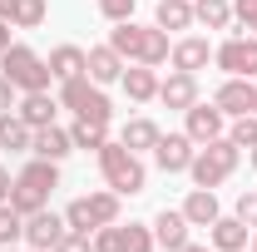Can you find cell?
Returning a JSON list of instances; mask_svg holds the SVG:
<instances>
[{
    "mask_svg": "<svg viewBox=\"0 0 257 252\" xmlns=\"http://www.w3.org/2000/svg\"><path fill=\"white\" fill-rule=\"evenodd\" d=\"M20 89H15V84H10V79H5V74H0V114H10V109H15V104H20Z\"/></svg>",
    "mask_w": 257,
    "mask_h": 252,
    "instance_id": "8d00e7d4",
    "label": "cell"
},
{
    "mask_svg": "<svg viewBox=\"0 0 257 252\" xmlns=\"http://www.w3.org/2000/svg\"><path fill=\"white\" fill-rule=\"evenodd\" d=\"M35 144V129L10 109V114H0V154H30Z\"/></svg>",
    "mask_w": 257,
    "mask_h": 252,
    "instance_id": "603a6c76",
    "label": "cell"
},
{
    "mask_svg": "<svg viewBox=\"0 0 257 252\" xmlns=\"http://www.w3.org/2000/svg\"><path fill=\"white\" fill-rule=\"evenodd\" d=\"M183 134L203 149V144H213V139H223V134H227V114L213 104V99H208V104L198 99L193 109H183Z\"/></svg>",
    "mask_w": 257,
    "mask_h": 252,
    "instance_id": "9c48e42d",
    "label": "cell"
},
{
    "mask_svg": "<svg viewBox=\"0 0 257 252\" xmlns=\"http://www.w3.org/2000/svg\"><path fill=\"white\" fill-rule=\"evenodd\" d=\"M252 84H257V79H237V74H227L223 84L213 89V104L223 109L227 119H237V114H252Z\"/></svg>",
    "mask_w": 257,
    "mask_h": 252,
    "instance_id": "e0dca14e",
    "label": "cell"
},
{
    "mask_svg": "<svg viewBox=\"0 0 257 252\" xmlns=\"http://www.w3.org/2000/svg\"><path fill=\"white\" fill-rule=\"evenodd\" d=\"M159 134L163 129L149 119V114H134L124 129H119V144L124 149H134V154H154V144H159Z\"/></svg>",
    "mask_w": 257,
    "mask_h": 252,
    "instance_id": "7402d4cb",
    "label": "cell"
},
{
    "mask_svg": "<svg viewBox=\"0 0 257 252\" xmlns=\"http://www.w3.org/2000/svg\"><path fill=\"white\" fill-rule=\"evenodd\" d=\"M227 139H232L237 149H257V114H237V119H227Z\"/></svg>",
    "mask_w": 257,
    "mask_h": 252,
    "instance_id": "f546056e",
    "label": "cell"
},
{
    "mask_svg": "<svg viewBox=\"0 0 257 252\" xmlns=\"http://www.w3.org/2000/svg\"><path fill=\"white\" fill-rule=\"evenodd\" d=\"M109 45L124 55V64H168V50H173V40L168 30L159 25H139V20H119L114 30H109Z\"/></svg>",
    "mask_w": 257,
    "mask_h": 252,
    "instance_id": "6da1fadb",
    "label": "cell"
},
{
    "mask_svg": "<svg viewBox=\"0 0 257 252\" xmlns=\"http://www.w3.org/2000/svg\"><path fill=\"white\" fill-rule=\"evenodd\" d=\"M10 188H15V173L0 163V203H10Z\"/></svg>",
    "mask_w": 257,
    "mask_h": 252,
    "instance_id": "74e56055",
    "label": "cell"
},
{
    "mask_svg": "<svg viewBox=\"0 0 257 252\" xmlns=\"http://www.w3.org/2000/svg\"><path fill=\"white\" fill-rule=\"evenodd\" d=\"M0 252H35V247H0Z\"/></svg>",
    "mask_w": 257,
    "mask_h": 252,
    "instance_id": "ee69618b",
    "label": "cell"
},
{
    "mask_svg": "<svg viewBox=\"0 0 257 252\" xmlns=\"http://www.w3.org/2000/svg\"><path fill=\"white\" fill-rule=\"evenodd\" d=\"M252 114H257V84H252Z\"/></svg>",
    "mask_w": 257,
    "mask_h": 252,
    "instance_id": "f6af8a7d",
    "label": "cell"
},
{
    "mask_svg": "<svg viewBox=\"0 0 257 252\" xmlns=\"http://www.w3.org/2000/svg\"><path fill=\"white\" fill-rule=\"evenodd\" d=\"M119 89L128 94V104H154L159 99V69L154 64H124Z\"/></svg>",
    "mask_w": 257,
    "mask_h": 252,
    "instance_id": "2e32d148",
    "label": "cell"
},
{
    "mask_svg": "<svg viewBox=\"0 0 257 252\" xmlns=\"http://www.w3.org/2000/svg\"><path fill=\"white\" fill-rule=\"evenodd\" d=\"M154 227L149 222H124V252H154Z\"/></svg>",
    "mask_w": 257,
    "mask_h": 252,
    "instance_id": "4dcf8cb0",
    "label": "cell"
},
{
    "mask_svg": "<svg viewBox=\"0 0 257 252\" xmlns=\"http://www.w3.org/2000/svg\"><path fill=\"white\" fill-rule=\"evenodd\" d=\"M60 188V163H50V158H35L15 173V188H10V208L15 213H40V208H50V193Z\"/></svg>",
    "mask_w": 257,
    "mask_h": 252,
    "instance_id": "3957f363",
    "label": "cell"
},
{
    "mask_svg": "<svg viewBox=\"0 0 257 252\" xmlns=\"http://www.w3.org/2000/svg\"><path fill=\"white\" fill-rule=\"evenodd\" d=\"M64 232H69L64 213L40 208V213H30V218H25V247H35V252H55V242H60Z\"/></svg>",
    "mask_w": 257,
    "mask_h": 252,
    "instance_id": "30bf717a",
    "label": "cell"
},
{
    "mask_svg": "<svg viewBox=\"0 0 257 252\" xmlns=\"http://www.w3.org/2000/svg\"><path fill=\"white\" fill-rule=\"evenodd\" d=\"M168 64H173V69H188V74L208 69V64H213V40H203V35H178L173 50H168Z\"/></svg>",
    "mask_w": 257,
    "mask_h": 252,
    "instance_id": "4fadbf2b",
    "label": "cell"
},
{
    "mask_svg": "<svg viewBox=\"0 0 257 252\" xmlns=\"http://www.w3.org/2000/svg\"><path fill=\"white\" fill-rule=\"evenodd\" d=\"M193 25H203V30H227V25H232V0H193Z\"/></svg>",
    "mask_w": 257,
    "mask_h": 252,
    "instance_id": "484cf974",
    "label": "cell"
},
{
    "mask_svg": "<svg viewBox=\"0 0 257 252\" xmlns=\"http://www.w3.org/2000/svg\"><path fill=\"white\" fill-rule=\"evenodd\" d=\"M55 252H94V237L89 232H64L60 242H55Z\"/></svg>",
    "mask_w": 257,
    "mask_h": 252,
    "instance_id": "e575fe53",
    "label": "cell"
},
{
    "mask_svg": "<svg viewBox=\"0 0 257 252\" xmlns=\"http://www.w3.org/2000/svg\"><path fill=\"white\" fill-rule=\"evenodd\" d=\"M247 35H257V20H252V25H247Z\"/></svg>",
    "mask_w": 257,
    "mask_h": 252,
    "instance_id": "bcb514c9",
    "label": "cell"
},
{
    "mask_svg": "<svg viewBox=\"0 0 257 252\" xmlns=\"http://www.w3.org/2000/svg\"><path fill=\"white\" fill-rule=\"evenodd\" d=\"M232 213H237V218L247 222V227H257V188H242V193H237Z\"/></svg>",
    "mask_w": 257,
    "mask_h": 252,
    "instance_id": "836d02e7",
    "label": "cell"
},
{
    "mask_svg": "<svg viewBox=\"0 0 257 252\" xmlns=\"http://www.w3.org/2000/svg\"><path fill=\"white\" fill-rule=\"evenodd\" d=\"M218 188H188V198H183V218L193 222V227H213L218 222Z\"/></svg>",
    "mask_w": 257,
    "mask_h": 252,
    "instance_id": "44dd1931",
    "label": "cell"
},
{
    "mask_svg": "<svg viewBox=\"0 0 257 252\" xmlns=\"http://www.w3.org/2000/svg\"><path fill=\"white\" fill-rule=\"evenodd\" d=\"M193 154H198V144H193L183 129H178V134H159V144H154V163H159V173H188Z\"/></svg>",
    "mask_w": 257,
    "mask_h": 252,
    "instance_id": "8fae6325",
    "label": "cell"
},
{
    "mask_svg": "<svg viewBox=\"0 0 257 252\" xmlns=\"http://www.w3.org/2000/svg\"><path fill=\"white\" fill-rule=\"evenodd\" d=\"M0 74L20 89V94H35V89H50L55 84V74H50V60L30 50V45H10L5 55H0Z\"/></svg>",
    "mask_w": 257,
    "mask_h": 252,
    "instance_id": "52a82bcc",
    "label": "cell"
},
{
    "mask_svg": "<svg viewBox=\"0 0 257 252\" xmlns=\"http://www.w3.org/2000/svg\"><path fill=\"white\" fill-rule=\"evenodd\" d=\"M232 20H237V25L247 30V25L257 20V0H232Z\"/></svg>",
    "mask_w": 257,
    "mask_h": 252,
    "instance_id": "d590c367",
    "label": "cell"
},
{
    "mask_svg": "<svg viewBox=\"0 0 257 252\" xmlns=\"http://www.w3.org/2000/svg\"><path fill=\"white\" fill-rule=\"evenodd\" d=\"M50 20V0H15V30H40Z\"/></svg>",
    "mask_w": 257,
    "mask_h": 252,
    "instance_id": "f1b7e54d",
    "label": "cell"
},
{
    "mask_svg": "<svg viewBox=\"0 0 257 252\" xmlns=\"http://www.w3.org/2000/svg\"><path fill=\"white\" fill-rule=\"evenodd\" d=\"M69 139H74V149H84V154H99V149L109 144V124H89V119H74V124H69Z\"/></svg>",
    "mask_w": 257,
    "mask_h": 252,
    "instance_id": "4316f807",
    "label": "cell"
},
{
    "mask_svg": "<svg viewBox=\"0 0 257 252\" xmlns=\"http://www.w3.org/2000/svg\"><path fill=\"white\" fill-rule=\"evenodd\" d=\"M30 154H35V158H50V163H64V158L74 154V139H69V129H60V124H45V129H35Z\"/></svg>",
    "mask_w": 257,
    "mask_h": 252,
    "instance_id": "d6986e66",
    "label": "cell"
},
{
    "mask_svg": "<svg viewBox=\"0 0 257 252\" xmlns=\"http://www.w3.org/2000/svg\"><path fill=\"white\" fill-rule=\"evenodd\" d=\"M15 114H20L30 129H45V124H55V114H60V99L50 94V89H35V94H20Z\"/></svg>",
    "mask_w": 257,
    "mask_h": 252,
    "instance_id": "ffe728a7",
    "label": "cell"
},
{
    "mask_svg": "<svg viewBox=\"0 0 257 252\" xmlns=\"http://www.w3.org/2000/svg\"><path fill=\"white\" fill-rule=\"evenodd\" d=\"M149 227H154V242H159L163 252H178V247L193 237V232H188L193 222L183 218V208H163V213H154V222H149Z\"/></svg>",
    "mask_w": 257,
    "mask_h": 252,
    "instance_id": "9a60e30c",
    "label": "cell"
},
{
    "mask_svg": "<svg viewBox=\"0 0 257 252\" xmlns=\"http://www.w3.org/2000/svg\"><path fill=\"white\" fill-rule=\"evenodd\" d=\"M99 5V15L109 20V25H119V20H134V5L139 0H94Z\"/></svg>",
    "mask_w": 257,
    "mask_h": 252,
    "instance_id": "d6a6232c",
    "label": "cell"
},
{
    "mask_svg": "<svg viewBox=\"0 0 257 252\" xmlns=\"http://www.w3.org/2000/svg\"><path fill=\"white\" fill-rule=\"evenodd\" d=\"M247 252H257V227H252V242H247Z\"/></svg>",
    "mask_w": 257,
    "mask_h": 252,
    "instance_id": "7bdbcfd3",
    "label": "cell"
},
{
    "mask_svg": "<svg viewBox=\"0 0 257 252\" xmlns=\"http://www.w3.org/2000/svg\"><path fill=\"white\" fill-rule=\"evenodd\" d=\"M94 158H99V173H104V188H114L119 198H139V193L149 188V168H144V154L124 149L119 139H109V144H104Z\"/></svg>",
    "mask_w": 257,
    "mask_h": 252,
    "instance_id": "7a4b0ae2",
    "label": "cell"
},
{
    "mask_svg": "<svg viewBox=\"0 0 257 252\" xmlns=\"http://www.w3.org/2000/svg\"><path fill=\"white\" fill-rule=\"evenodd\" d=\"M119 213H124V198L114 188H94V193H79V198L64 208V222H69V232H89V237H94V227L119 222Z\"/></svg>",
    "mask_w": 257,
    "mask_h": 252,
    "instance_id": "5b68a950",
    "label": "cell"
},
{
    "mask_svg": "<svg viewBox=\"0 0 257 252\" xmlns=\"http://www.w3.org/2000/svg\"><path fill=\"white\" fill-rule=\"evenodd\" d=\"M84 50L79 45H55L50 50V74H55V84H64V79H79L84 74Z\"/></svg>",
    "mask_w": 257,
    "mask_h": 252,
    "instance_id": "d4e9b609",
    "label": "cell"
},
{
    "mask_svg": "<svg viewBox=\"0 0 257 252\" xmlns=\"http://www.w3.org/2000/svg\"><path fill=\"white\" fill-rule=\"evenodd\" d=\"M94 252H124V222L94 227Z\"/></svg>",
    "mask_w": 257,
    "mask_h": 252,
    "instance_id": "1f68e13d",
    "label": "cell"
},
{
    "mask_svg": "<svg viewBox=\"0 0 257 252\" xmlns=\"http://www.w3.org/2000/svg\"><path fill=\"white\" fill-rule=\"evenodd\" d=\"M247 242H252V227L237 213H218V222L208 227V247L213 252H247Z\"/></svg>",
    "mask_w": 257,
    "mask_h": 252,
    "instance_id": "7c38bea8",
    "label": "cell"
},
{
    "mask_svg": "<svg viewBox=\"0 0 257 252\" xmlns=\"http://www.w3.org/2000/svg\"><path fill=\"white\" fill-rule=\"evenodd\" d=\"M213 64L237 79H257V35H227L223 45H213Z\"/></svg>",
    "mask_w": 257,
    "mask_h": 252,
    "instance_id": "ba28073f",
    "label": "cell"
},
{
    "mask_svg": "<svg viewBox=\"0 0 257 252\" xmlns=\"http://www.w3.org/2000/svg\"><path fill=\"white\" fill-rule=\"evenodd\" d=\"M154 25L159 30H173V35L193 30V0H159L154 5Z\"/></svg>",
    "mask_w": 257,
    "mask_h": 252,
    "instance_id": "cb8c5ba5",
    "label": "cell"
},
{
    "mask_svg": "<svg viewBox=\"0 0 257 252\" xmlns=\"http://www.w3.org/2000/svg\"><path fill=\"white\" fill-rule=\"evenodd\" d=\"M247 163H252V173H257V149H247Z\"/></svg>",
    "mask_w": 257,
    "mask_h": 252,
    "instance_id": "b9f144b4",
    "label": "cell"
},
{
    "mask_svg": "<svg viewBox=\"0 0 257 252\" xmlns=\"http://www.w3.org/2000/svg\"><path fill=\"white\" fill-rule=\"evenodd\" d=\"M84 74L94 79V84H119V74H124V55L114 50V45H94V50H84Z\"/></svg>",
    "mask_w": 257,
    "mask_h": 252,
    "instance_id": "ac0fdd59",
    "label": "cell"
},
{
    "mask_svg": "<svg viewBox=\"0 0 257 252\" xmlns=\"http://www.w3.org/2000/svg\"><path fill=\"white\" fill-rule=\"evenodd\" d=\"M10 30H15V25H10V20H0V55H5V50L15 45V40H10Z\"/></svg>",
    "mask_w": 257,
    "mask_h": 252,
    "instance_id": "f35d334b",
    "label": "cell"
},
{
    "mask_svg": "<svg viewBox=\"0 0 257 252\" xmlns=\"http://www.w3.org/2000/svg\"><path fill=\"white\" fill-rule=\"evenodd\" d=\"M0 20H10V25H15V0H0Z\"/></svg>",
    "mask_w": 257,
    "mask_h": 252,
    "instance_id": "ab89813d",
    "label": "cell"
},
{
    "mask_svg": "<svg viewBox=\"0 0 257 252\" xmlns=\"http://www.w3.org/2000/svg\"><path fill=\"white\" fill-rule=\"evenodd\" d=\"M55 99H60V109H69L74 119H89V124H114V104H109V94H104V84H94L89 74L64 79Z\"/></svg>",
    "mask_w": 257,
    "mask_h": 252,
    "instance_id": "8992f818",
    "label": "cell"
},
{
    "mask_svg": "<svg viewBox=\"0 0 257 252\" xmlns=\"http://www.w3.org/2000/svg\"><path fill=\"white\" fill-rule=\"evenodd\" d=\"M20 242H25V213L0 203V247H20Z\"/></svg>",
    "mask_w": 257,
    "mask_h": 252,
    "instance_id": "83f0119b",
    "label": "cell"
},
{
    "mask_svg": "<svg viewBox=\"0 0 257 252\" xmlns=\"http://www.w3.org/2000/svg\"><path fill=\"white\" fill-rule=\"evenodd\" d=\"M159 104L163 109H193L198 104V74H188V69H168V79H159Z\"/></svg>",
    "mask_w": 257,
    "mask_h": 252,
    "instance_id": "5bb4252c",
    "label": "cell"
},
{
    "mask_svg": "<svg viewBox=\"0 0 257 252\" xmlns=\"http://www.w3.org/2000/svg\"><path fill=\"white\" fill-rule=\"evenodd\" d=\"M178 252H213V247H208V242H193V237H188V242H183Z\"/></svg>",
    "mask_w": 257,
    "mask_h": 252,
    "instance_id": "60d3db41",
    "label": "cell"
},
{
    "mask_svg": "<svg viewBox=\"0 0 257 252\" xmlns=\"http://www.w3.org/2000/svg\"><path fill=\"white\" fill-rule=\"evenodd\" d=\"M237 163H242V149L223 134V139H213V144H203V149L193 154L188 178H193V188H218V183H227V178L237 173Z\"/></svg>",
    "mask_w": 257,
    "mask_h": 252,
    "instance_id": "277c9868",
    "label": "cell"
}]
</instances>
